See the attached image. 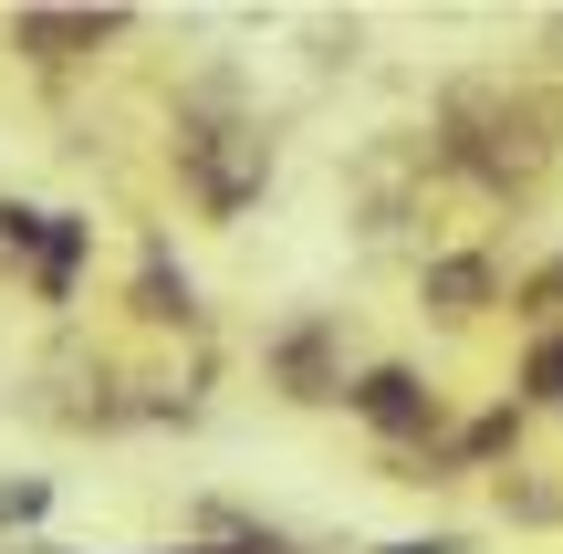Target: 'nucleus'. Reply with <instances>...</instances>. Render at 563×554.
Masks as SVG:
<instances>
[{"label":"nucleus","instance_id":"8","mask_svg":"<svg viewBox=\"0 0 563 554\" xmlns=\"http://www.w3.org/2000/svg\"><path fill=\"white\" fill-rule=\"evenodd\" d=\"M84 262H95V220H84V209H42V241H32V262H21L32 304L63 314V304H74V283H84Z\"/></svg>","mask_w":563,"mask_h":554},{"label":"nucleus","instance_id":"1","mask_svg":"<svg viewBox=\"0 0 563 554\" xmlns=\"http://www.w3.org/2000/svg\"><path fill=\"white\" fill-rule=\"evenodd\" d=\"M428 167L460 188H481V199L522 209L553 188L563 167V105L532 95L522 74H449L439 84V116H428Z\"/></svg>","mask_w":563,"mask_h":554},{"label":"nucleus","instance_id":"6","mask_svg":"<svg viewBox=\"0 0 563 554\" xmlns=\"http://www.w3.org/2000/svg\"><path fill=\"white\" fill-rule=\"evenodd\" d=\"M501 283H511V272H501V251H490V241H449V251H428V262H418V304L439 314V325H481V314L501 304Z\"/></svg>","mask_w":563,"mask_h":554},{"label":"nucleus","instance_id":"15","mask_svg":"<svg viewBox=\"0 0 563 554\" xmlns=\"http://www.w3.org/2000/svg\"><path fill=\"white\" fill-rule=\"evenodd\" d=\"M0 554H21V544H0Z\"/></svg>","mask_w":563,"mask_h":554},{"label":"nucleus","instance_id":"7","mask_svg":"<svg viewBox=\"0 0 563 554\" xmlns=\"http://www.w3.org/2000/svg\"><path fill=\"white\" fill-rule=\"evenodd\" d=\"M125 314H136V325H167V335H199V283H188V262H178V241H167V230H146V241H136Z\"/></svg>","mask_w":563,"mask_h":554},{"label":"nucleus","instance_id":"14","mask_svg":"<svg viewBox=\"0 0 563 554\" xmlns=\"http://www.w3.org/2000/svg\"><path fill=\"white\" fill-rule=\"evenodd\" d=\"M376 554H481V544H470L460 523H428V534H386Z\"/></svg>","mask_w":563,"mask_h":554},{"label":"nucleus","instance_id":"13","mask_svg":"<svg viewBox=\"0 0 563 554\" xmlns=\"http://www.w3.org/2000/svg\"><path fill=\"white\" fill-rule=\"evenodd\" d=\"M53 523V471H0V544H32Z\"/></svg>","mask_w":563,"mask_h":554},{"label":"nucleus","instance_id":"10","mask_svg":"<svg viewBox=\"0 0 563 554\" xmlns=\"http://www.w3.org/2000/svg\"><path fill=\"white\" fill-rule=\"evenodd\" d=\"M501 304L522 314L532 335H563V251H543V262H522V272L501 283Z\"/></svg>","mask_w":563,"mask_h":554},{"label":"nucleus","instance_id":"9","mask_svg":"<svg viewBox=\"0 0 563 554\" xmlns=\"http://www.w3.org/2000/svg\"><path fill=\"white\" fill-rule=\"evenodd\" d=\"M21 554H84V544H21ZM146 554H334V544H302L282 523H241V534H178V544H146Z\"/></svg>","mask_w":563,"mask_h":554},{"label":"nucleus","instance_id":"3","mask_svg":"<svg viewBox=\"0 0 563 554\" xmlns=\"http://www.w3.org/2000/svg\"><path fill=\"white\" fill-rule=\"evenodd\" d=\"M344 409L365 419V439H376L386 460H418V450H439V439H449V398H439V377L407 367V356L355 367V377H344Z\"/></svg>","mask_w":563,"mask_h":554},{"label":"nucleus","instance_id":"2","mask_svg":"<svg viewBox=\"0 0 563 554\" xmlns=\"http://www.w3.org/2000/svg\"><path fill=\"white\" fill-rule=\"evenodd\" d=\"M167 167H178V199L199 220H241V209H262L282 137L262 126V105H241V116H167Z\"/></svg>","mask_w":563,"mask_h":554},{"label":"nucleus","instance_id":"11","mask_svg":"<svg viewBox=\"0 0 563 554\" xmlns=\"http://www.w3.org/2000/svg\"><path fill=\"white\" fill-rule=\"evenodd\" d=\"M501 523H522V534H553V523H563V481H543L532 460H511V471H501Z\"/></svg>","mask_w":563,"mask_h":554},{"label":"nucleus","instance_id":"4","mask_svg":"<svg viewBox=\"0 0 563 554\" xmlns=\"http://www.w3.org/2000/svg\"><path fill=\"white\" fill-rule=\"evenodd\" d=\"M125 32H136V11H11V21H0L11 63L42 74V84H53V74H95Z\"/></svg>","mask_w":563,"mask_h":554},{"label":"nucleus","instance_id":"12","mask_svg":"<svg viewBox=\"0 0 563 554\" xmlns=\"http://www.w3.org/2000/svg\"><path fill=\"white\" fill-rule=\"evenodd\" d=\"M511 409H553V419H563V335H522V367H511Z\"/></svg>","mask_w":563,"mask_h":554},{"label":"nucleus","instance_id":"5","mask_svg":"<svg viewBox=\"0 0 563 554\" xmlns=\"http://www.w3.org/2000/svg\"><path fill=\"white\" fill-rule=\"evenodd\" d=\"M344 314H292L262 335V388H282L292 409H344Z\"/></svg>","mask_w":563,"mask_h":554}]
</instances>
